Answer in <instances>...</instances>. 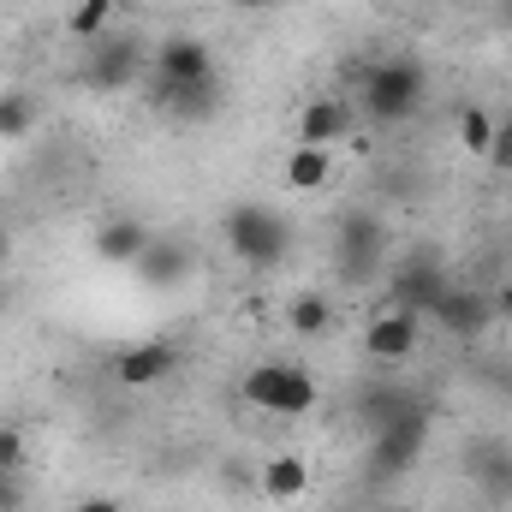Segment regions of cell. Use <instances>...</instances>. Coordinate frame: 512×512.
I'll return each instance as SVG.
<instances>
[{"label":"cell","mask_w":512,"mask_h":512,"mask_svg":"<svg viewBox=\"0 0 512 512\" xmlns=\"http://www.w3.org/2000/svg\"><path fill=\"white\" fill-rule=\"evenodd\" d=\"M149 66H143V48H137V36H96L90 42V54H84V84L90 90H131L137 78H143Z\"/></svg>","instance_id":"6"},{"label":"cell","mask_w":512,"mask_h":512,"mask_svg":"<svg viewBox=\"0 0 512 512\" xmlns=\"http://www.w3.org/2000/svg\"><path fill=\"white\" fill-rule=\"evenodd\" d=\"M12 256V233H6V221H0V262Z\"/></svg>","instance_id":"27"},{"label":"cell","mask_w":512,"mask_h":512,"mask_svg":"<svg viewBox=\"0 0 512 512\" xmlns=\"http://www.w3.org/2000/svg\"><path fill=\"white\" fill-rule=\"evenodd\" d=\"M155 233L143 227V221H131V215H120V221H108L102 233H96V256L102 262H114V268H131L137 256H143V245H149Z\"/></svg>","instance_id":"15"},{"label":"cell","mask_w":512,"mask_h":512,"mask_svg":"<svg viewBox=\"0 0 512 512\" xmlns=\"http://www.w3.org/2000/svg\"><path fill=\"white\" fill-rule=\"evenodd\" d=\"M149 102H155L161 114H173V120H209V114L221 108V72H215V78H191V84H161V78H149Z\"/></svg>","instance_id":"10"},{"label":"cell","mask_w":512,"mask_h":512,"mask_svg":"<svg viewBox=\"0 0 512 512\" xmlns=\"http://www.w3.org/2000/svg\"><path fill=\"white\" fill-rule=\"evenodd\" d=\"M382 512H417V507H382Z\"/></svg>","instance_id":"30"},{"label":"cell","mask_w":512,"mask_h":512,"mask_svg":"<svg viewBox=\"0 0 512 512\" xmlns=\"http://www.w3.org/2000/svg\"><path fill=\"white\" fill-rule=\"evenodd\" d=\"M423 441H429V405L417 399V405H411V411H399L387 429H376L370 477H376V483H393L399 471H411V465H417V453H423Z\"/></svg>","instance_id":"4"},{"label":"cell","mask_w":512,"mask_h":512,"mask_svg":"<svg viewBox=\"0 0 512 512\" xmlns=\"http://www.w3.org/2000/svg\"><path fill=\"white\" fill-rule=\"evenodd\" d=\"M471 465L489 477V495H495V501H507V495H512V447H507V441H483V447L471 453Z\"/></svg>","instance_id":"19"},{"label":"cell","mask_w":512,"mask_h":512,"mask_svg":"<svg viewBox=\"0 0 512 512\" xmlns=\"http://www.w3.org/2000/svg\"><path fill=\"white\" fill-rule=\"evenodd\" d=\"M149 78H161V84L215 78V54H209V42H203V36H167V42L155 48V66H149Z\"/></svg>","instance_id":"9"},{"label":"cell","mask_w":512,"mask_h":512,"mask_svg":"<svg viewBox=\"0 0 512 512\" xmlns=\"http://www.w3.org/2000/svg\"><path fill=\"white\" fill-rule=\"evenodd\" d=\"M6 471H24V429L12 423H0V477Z\"/></svg>","instance_id":"23"},{"label":"cell","mask_w":512,"mask_h":512,"mask_svg":"<svg viewBox=\"0 0 512 512\" xmlns=\"http://www.w3.org/2000/svg\"><path fill=\"white\" fill-rule=\"evenodd\" d=\"M256 483H262V495H268L274 507H286V501H298V495L310 489V465H304L298 453H274Z\"/></svg>","instance_id":"16"},{"label":"cell","mask_w":512,"mask_h":512,"mask_svg":"<svg viewBox=\"0 0 512 512\" xmlns=\"http://www.w3.org/2000/svg\"><path fill=\"white\" fill-rule=\"evenodd\" d=\"M233 6H245V12H262V6H274V0H233Z\"/></svg>","instance_id":"28"},{"label":"cell","mask_w":512,"mask_h":512,"mask_svg":"<svg viewBox=\"0 0 512 512\" xmlns=\"http://www.w3.org/2000/svg\"><path fill=\"white\" fill-rule=\"evenodd\" d=\"M328 179H334V155H328V149L298 143V149L286 155V185H292V191H322Z\"/></svg>","instance_id":"17"},{"label":"cell","mask_w":512,"mask_h":512,"mask_svg":"<svg viewBox=\"0 0 512 512\" xmlns=\"http://www.w3.org/2000/svg\"><path fill=\"white\" fill-rule=\"evenodd\" d=\"M429 316H441V328H447V334H459V340H477V334L495 322V292L447 286V292H441V304H435Z\"/></svg>","instance_id":"11"},{"label":"cell","mask_w":512,"mask_h":512,"mask_svg":"<svg viewBox=\"0 0 512 512\" xmlns=\"http://www.w3.org/2000/svg\"><path fill=\"white\" fill-rule=\"evenodd\" d=\"M382 256H387L382 215L352 209V215L340 221V274H346V280H370V274L382 268Z\"/></svg>","instance_id":"7"},{"label":"cell","mask_w":512,"mask_h":512,"mask_svg":"<svg viewBox=\"0 0 512 512\" xmlns=\"http://www.w3.org/2000/svg\"><path fill=\"white\" fill-rule=\"evenodd\" d=\"M0 512H24V477L18 471L0 477Z\"/></svg>","instance_id":"25"},{"label":"cell","mask_w":512,"mask_h":512,"mask_svg":"<svg viewBox=\"0 0 512 512\" xmlns=\"http://www.w3.org/2000/svg\"><path fill=\"white\" fill-rule=\"evenodd\" d=\"M131 274H137L143 286H161V292H167V286H179V280L191 274V251H185L179 239H149L143 256L131 262Z\"/></svg>","instance_id":"13"},{"label":"cell","mask_w":512,"mask_h":512,"mask_svg":"<svg viewBox=\"0 0 512 512\" xmlns=\"http://www.w3.org/2000/svg\"><path fill=\"white\" fill-rule=\"evenodd\" d=\"M72 512H126V507H120L114 495H84V501H78Z\"/></svg>","instance_id":"26"},{"label":"cell","mask_w":512,"mask_h":512,"mask_svg":"<svg viewBox=\"0 0 512 512\" xmlns=\"http://www.w3.org/2000/svg\"><path fill=\"white\" fill-rule=\"evenodd\" d=\"M346 131H352V102H340V96H322V102H310V108L298 114V143L328 149V143L346 137Z\"/></svg>","instance_id":"14"},{"label":"cell","mask_w":512,"mask_h":512,"mask_svg":"<svg viewBox=\"0 0 512 512\" xmlns=\"http://www.w3.org/2000/svg\"><path fill=\"white\" fill-rule=\"evenodd\" d=\"M423 90H429V72H423L417 60H405V54L358 72V108H364V120H376V126L411 120L417 102H423Z\"/></svg>","instance_id":"1"},{"label":"cell","mask_w":512,"mask_h":512,"mask_svg":"<svg viewBox=\"0 0 512 512\" xmlns=\"http://www.w3.org/2000/svg\"><path fill=\"white\" fill-rule=\"evenodd\" d=\"M108 18H114V0H78V6L66 12V30H72L78 42H96V36H108Z\"/></svg>","instance_id":"22"},{"label":"cell","mask_w":512,"mask_h":512,"mask_svg":"<svg viewBox=\"0 0 512 512\" xmlns=\"http://www.w3.org/2000/svg\"><path fill=\"white\" fill-rule=\"evenodd\" d=\"M6 304H12V286H6V280H0V310H6Z\"/></svg>","instance_id":"29"},{"label":"cell","mask_w":512,"mask_h":512,"mask_svg":"<svg viewBox=\"0 0 512 512\" xmlns=\"http://www.w3.org/2000/svg\"><path fill=\"white\" fill-rule=\"evenodd\" d=\"M417 340H423V316H411V310H399V304H387L382 316L364 328V352H370L376 364H405V358L417 352Z\"/></svg>","instance_id":"8"},{"label":"cell","mask_w":512,"mask_h":512,"mask_svg":"<svg viewBox=\"0 0 512 512\" xmlns=\"http://www.w3.org/2000/svg\"><path fill=\"white\" fill-rule=\"evenodd\" d=\"M221 233H227L233 256H245L251 268H274V262H286V251H292V227L268 203H233L227 221H221Z\"/></svg>","instance_id":"2"},{"label":"cell","mask_w":512,"mask_h":512,"mask_svg":"<svg viewBox=\"0 0 512 512\" xmlns=\"http://www.w3.org/2000/svg\"><path fill=\"white\" fill-rule=\"evenodd\" d=\"M173 364H179V346H173V340H143V346H131V352L114 358V382L120 387H155Z\"/></svg>","instance_id":"12"},{"label":"cell","mask_w":512,"mask_h":512,"mask_svg":"<svg viewBox=\"0 0 512 512\" xmlns=\"http://www.w3.org/2000/svg\"><path fill=\"white\" fill-rule=\"evenodd\" d=\"M328 322H334V304H328L322 292H298V298L286 304V328H292V334H304V340L328 334Z\"/></svg>","instance_id":"18"},{"label":"cell","mask_w":512,"mask_h":512,"mask_svg":"<svg viewBox=\"0 0 512 512\" xmlns=\"http://www.w3.org/2000/svg\"><path fill=\"white\" fill-rule=\"evenodd\" d=\"M239 393L251 399L256 411H268V417H304L316 405V376L298 370V364H256Z\"/></svg>","instance_id":"3"},{"label":"cell","mask_w":512,"mask_h":512,"mask_svg":"<svg viewBox=\"0 0 512 512\" xmlns=\"http://www.w3.org/2000/svg\"><path fill=\"white\" fill-rule=\"evenodd\" d=\"M489 161H495V173H512V114L495 120V143H489Z\"/></svg>","instance_id":"24"},{"label":"cell","mask_w":512,"mask_h":512,"mask_svg":"<svg viewBox=\"0 0 512 512\" xmlns=\"http://www.w3.org/2000/svg\"><path fill=\"white\" fill-rule=\"evenodd\" d=\"M507 18H512V0H507Z\"/></svg>","instance_id":"31"},{"label":"cell","mask_w":512,"mask_h":512,"mask_svg":"<svg viewBox=\"0 0 512 512\" xmlns=\"http://www.w3.org/2000/svg\"><path fill=\"white\" fill-rule=\"evenodd\" d=\"M30 131H36V96H24V90H0V137L18 143V137H30Z\"/></svg>","instance_id":"21"},{"label":"cell","mask_w":512,"mask_h":512,"mask_svg":"<svg viewBox=\"0 0 512 512\" xmlns=\"http://www.w3.org/2000/svg\"><path fill=\"white\" fill-rule=\"evenodd\" d=\"M447 286H453V280H447L441 256L435 251H411V256H399L393 274H387V304H399V310H411V316H429V310L441 304Z\"/></svg>","instance_id":"5"},{"label":"cell","mask_w":512,"mask_h":512,"mask_svg":"<svg viewBox=\"0 0 512 512\" xmlns=\"http://www.w3.org/2000/svg\"><path fill=\"white\" fill-rule=\"evenodd\" d=\"M453 126H459V149H465V155H489V143H495V114H489V108L465 102V108L453 114Z\"/></svg>","instance_id":"20"}]
</instances>
